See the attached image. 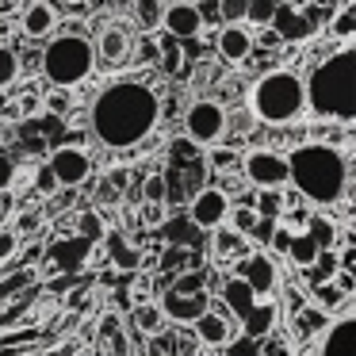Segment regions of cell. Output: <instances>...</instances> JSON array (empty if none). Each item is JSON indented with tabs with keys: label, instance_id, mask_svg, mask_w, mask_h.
I'll return each instance as SVG.
<instances>
[{
	"label": "cell",
	"instance_id": "cell-1",
	"mask_svg": "<svg viewBox=\"0 0 356 356\" xmlns=\"http://www.w3.org/2000/svg\"><path fill=\"white\" fill-rule=\"evenodd\" d=\"M0 356H81L42 302L39 272L19 261L0 264Z\"/></svg>",
	"mask_w": 356,
	"mask_h": 356
},
{
	"label": "cell",
	"instance_id": "cell-2",
	"mask_svg": "<svg viewBox=\"0 0 356 356\" xmlns=\"http://www.w3.org/2000/svg\"><path fill=\"white\" fill-rule=\"evenodd\" d=\"M161 119V100L142 81H111L88 104V127L108 149H131L154 134Z\"/></svg>",
	"mask_w": 356,
	"mask_h": 356
},
{
	"label": "cell",
	"instance_id": "cell-3",
	"mask_svg": "<svg viewBox=\"0 0 356 356\" xmlns=\"http://www.w3.org/2000/svg\"><path fill=\"white\" fill-rule=\"evenodd\" d=\"M307 92V111L318 119H333V123L348 127L356 119V50L353 42H341L333 54L310 70L302 81Z\"/></svg>",
	"mask_w": 356,
	"mask_h": 356
},
{
	"label": "cell",
	"instance_id": "cell-4",
	"mask_svg": "<svg viewBox=\"0 0 356 356\" xmlns=\"http://www.w3.org/2000/svg\"><path fill=\"white\" fill-rule=\"evenodd\" d=\"M287 184L307 203L333 207L348 192V154L330 142H307L287 154Z\"/></svg>",
	"mask_w": 356,
	"mask_h": 356
},
{
	"label": "cell",
	"instance_id": "cell-5",
	"mask_svg": "<svg viewBox=\"0 0 356 356\" xmlns=\"http://www.w3.org/2000/svg\"><path fill=\"white\" fill-rule=\"evenodd\" d=\"M249 111L268 127H287L307 115V92L295 70H272L249 85Z\"/></svg>",
	"mask_w": 356,
	"mask_h": 356
},
{
	"label": "cell",
	"instance_id": "cell-6",
	"mask_svg": "<svg viewBox=\"0 0 356 356\" xmlns=\"http://www.w3.org/2000/svg\"><path fill=\"white\" fill-rule=\"evenodd\" d=\"M96 70V50L81 27H70L62 35H50L42 50V77L58 88H77L92 77Z\"/></svg>",
	"mask_w": 356,
	"mask_h": 356
},
{
	"label": "cell",
	"instance_id": "cell-7",
	"mask_svg": "<svg viewBox=\"0 0 356 356\" xmlns=\"http://www.w3.org/2000/svg\"><path fill=\"white\" fill-rule=\"evenodd\" d=\"M184 134L192 146H215L226 134V111L215 100H195L184 111Z\"/></svg>",
	"mask_w": 356,
	"mask_h": 356
},
{
	"label": "cell",
	"instance_id": "cell-8",
	"mask_svg": "<svg viewBox=\"0 0 356 356\" xmlns=\"http://www.w3.org/2000/svg\"><path fill=\"white\" fill-rule=\"evenodd\" d=\"M241 169H245L249 184L261 188V192H280V188H287V157L276 154V149H249Z\"/></svg>",
	"mask_w": 356,
	"mask_h": 356
},
{
	"label": "cell",
	"instance_id": "cell-9",
	"mask_svg": "<svg viewBox=\"0 0 356 356\" xmlns=\"http://www.w3.org/2000/svg\"><path fill=\"white\" fill-rule=\"evenodd\" d=\"M188 218L195 226H203V230H215V226H222L230 218V195L222 188H200V192H192Z\"/></svg>",
	"mask_w": 356,
	"mask_h": 356
},
{
	"label": "cell",
	"instance_id": "cell-10",
	"mask_svg": "<svg viewBox=\"0 0 356 356\" xmlns=\"http://www.w3.org/2000/svg\"><path fill=\"white\" fill-rule=\"evenodd\" d=\"M47 165H50V172H54L58 188H77V184H85L88 172H92V157H88L85 149H77V146L54 149Z\"/></svg>",
	"mask_w": 356,
	"mask_h": 356
},
{
	"label": "cell",
	"instance_id": "cell-11",
	"mask_svg": "<svg viewBox=\"0 0 356 356\" xmlns=\"http://www.w3.org/2000/svg\"><path fill=\"white\" fill-rule=\"evenodd\" d=\"M238 280H245V287L253 291V299H268L280 284V268L268 253H249L238 268Z\"/></svg>",
	"mask_w": 356,
	"mask_h": 356
},
{
	"label": "cell",
	"instance_id": "cell-12",
	"mask_svg": "<svg viewBox=\"0 0 356 356\" xmlns=\"http://www.w3.org/2000/svg\"><path fill=\"white\" fill-rule=\"evenodd\" d=\"M268 27L276 31L280 42H299V47H302V42H310V39H314V31H318L314 19H310L307 12H299L295 4H276V16H272Z\"/></svg>",
	"mask_w": 356,
	"mask_h": 356
},
{
	"label": "cell",
	"instance_id": "cell-13",
	"mask_svg": "<svg viewBox=\"0 0 356 356\" xmlns=\"http://www.w3.org/2000/svg\"><path fill=\"white\" fill-rule=\"evenodd\" d=\"M165 318L172 322H195L200 314H207V291H180V287H169L157 302Z\"/></svg>",
	"mask_w": 356,
	"mask_h": 356
},
{
	"label": "cell",
	"instance_id": "cell-14",
	"mask_svg": "<svg viewBox=\"0 0 356 356\" xmlns=\"http://www.w3.org/2000/svg\"><path fill=\"white\" fill-rule=\"evenodd\" d=\"M318 356H356V318H333L322 330Z\"/></svg>",
	"mask_w": 356,
	"mask_h": 356
},
{
	"label": "cell",
	"instance_id": "cell-15",
	"mask_svg": "<svg viewBox=\"0 0 356 356\" xmlns=\"http://www.w3.org/2000/svg\"><path fill=\"white\" fill-rule=\"evenodd\" d=\"M19 31L27 39H50V31H58V8L50 0H27L24 16H19Z\"/></svg>",
	"mask_w": 356,
	"mask_h": 356
},
{
	"label": "cell",
	"instance_id": "cell-16",
	"mask_svg": "<svg viewBox=\"0 0 356 356\" xmlns=\"http://www.w3.org/2000/svg\"><path fill=\"white\" fill-rule=\"evenodd\" d=\"M215 50H218L222 62L241 65L253 54V35H249L245 24H222V31H218V39H215Z\"/></svg>",
	"mask_w": 356,
	"mask_h": 356
},
{
	"label": "cell",
	"instance_id": "cell-17",
	"mask_svg": "<svg viewBox=\"0 0 356 356\" xmlns=\"http://www.w3.org/2000/svg\"><path fill=\"white\" fill-rule=\"evenodd\" d=\"M161 27H165V35H172V39L180 42V39H195V35L203 31V19H200L192 0H180V4H169V8H165Z\"/></svg>",
	"mask_w": 356,
	"mask_h": 356
},
{
	"label": "cell",
	"instance_id": "cell-18",
	"mask_svg": "<svg viewBox=\"0 0 356 356\" xmlns=\"http://www.w3.org/2000/svg\"><path fill=\"white\" fill-rule=\"evenodd\" d=\"M92 50H96V62H104V65H123L127 54H131V39H127L123 27H104L100 39L92 42Z\"/></svg>",
	"mask_w": 356,
	"mask_h": 356
},
{
	"label": "cell",
	"instance_id": "cell-19",
	"mask_svg": "<svg viewBox=\"0 0 356 356\" xmlns=\"http://www.w3.org/2000/svg\"><path fill=\"white\" fill-rule=\"evenodd\" d=\"M195 333H200V341L203 345H226V341H230V322H226L222 314H200L195 318Z\"/></svg>",
	"mask_w": 356,
	"mask_h": 356
},
{
	"label": "cell",
	"instance_id": "cell-20",
	"mask_svg": "<svg viewBox=\"0 0 356 356\" xmlns=\"http://www.w3.org/2000/svg\"><path fill=\"white\" fill-rule=\"evenodd\" d=\"M241 322H245V333H249V337H264V333L272 330V322H276V302H272V299L253 302V310H249Z\"/></svg>",
	"mask_w": 356,
	"mask_h": 356
},
{
	"label": "cell",
	"instance_id": "cell-21",
	"mask_svg": "<svg viewBox=\"0 0 356 356\" xmlns=\"http://www.w3.org/2000/svg\"><path fill=\"white\" fill-rule=\"evenodd\" d=\"M302 272H307V284H310V287H314V284H330V280L341 272L337 249H322V253L314 257V264H310V268H302Z\"/></svg>",
	"mask_w": 356,
	"mask_h": 356
},
{
	"label": "cell",
	"instance_id": "cell-22",
	"mask_svg": "<svg viewBox=\"0 0 356 356\" xmlns=\"http://www.w3.org/2000/svg\"><path fill=\"white\" fill-rule=\"evenodd\" d=\"M222 299H226V307H230L238 318H245L249 310H253V302H257V299H253V291L245 287V280H238V276H234V280H226Z\"/></svg>",
	"mask_w": 356,
	"mask_h": 356
},
{
	"label": "cell",
	"instance_id": "cell-23",
	"mask_svg": "<svg viewBox=\"0 0 356 356\" xmlns=\"http://www.w3.org/2000/svg\"><path fill=\"white\" fill-rule=\"evenodd\" d=\"M307 234H310V241H314L318 249H337V234H341V226H337V222H330L325 215H310V218H307Z\"/></svg>",
	"mask_w": 356,
	"mask_h": 356
},
{
	"label": "cell",
	"instance_id": "cell-24",
	"mask_svg": "<svg viewBox=\"0 0 356 356\" xmlns=\"http://www.w3.org/2000/svg\"><path fill=\"white\" fill-rule=\"evenodd\" d=\"M234 253H241V257H249V241L241 238L238 230H230V226H215V257L222 261V257H234Z\"/></svg>",
	"mask_w": 356,
	"mask_h": 356
},
{
	"label": "cell",
	"instance_id": "cell-25",
	"mask_svg": "<svg viewBox=\"0 0 356 356\" xmlns=\"http://www.w3.org/2000/svg\"><path fill=\"white\" fill-rule=\"evenodd\" d=\"M330 35H333V39H341V42H353V35H356V4H353V0H345V4L333 12Z\"/></svg>",
	"mask_w": 356,
	"mask_h": 356
},
{
	"label": "cell",
	"instance_id": "cell-26",
	"mask_svg": "<svg viewBox=\"0 0 356 356\" xmlns=\"http://www.w3.org/2000/svg\"><path fill=\"white\" fill-rule=\"evenodd\" d=\"M131 322H134V330H138V333H146V337H157V333L165 330V314L157 310V302H146V307H134Z\"/></svg>",
	"mask_w": 356,
	"mask_h": 356
},
{
	"label": "cell",
	"instance_id": "cell-27",
	"mask_svg": "<svg viewBox=\"0 0 356 356\" xmlns=\"http://www.w3.org/2000/svg\"><path fill=\"white\" fill-rule=\"evenodd\" d=\"M318 253H322V249H318L314 241H310V234H307V230H302V234H295V238H291V245H287V261H291L295 268H310Z\"/></svg>",
	"mask_w": 356,
	"mask_h": 356
},
{
	"label": "cell",
	"instance_id": "cell-28",
	"mask_svg": "<svg viewBox=\"0 0 356 356\" xmlns=\"http://www.w3.org/2000/svg\"><path fill=\"white\" fill-rule=\"evenodd\" d=\"M165 0H138L134 4V16H138L142 31H161V19H165Z\"/></svg>",
	"mask_w": 356,
	"mask_h": 356
},
{
	"label": "cell",
	"instance_id": "cell-29",
	"mask_svg": "<svg viewBox=\"0 0 356 356\" xmlns=\"http://www.w3.org/2000/svg\"><path fill=\"white\" fill-rule=\"evenodd\" d=\"M341 299H348V295H341L333 284H314L310 287V302H314L322 314H333V310L341 307Z\"/></svg>",
	"mask_w": 356,
	"mask_h": 356
},
{
	"label": "cell",
	"instance_id": "cell-30",
	"mask_svg": "<svg viewBox=\"0 0 356 356\" xmlns=\"http://www.w3.org/2000/svg\"><path fill=\"white\" fill-rule=\"evenodd\" d=\"M272 16H276V0H249L245 19H241V24H249V27H268Z\"/></svg>",
	"mask_w": 356,
	"mask_h": 356
},
{
	"label": "cell",
	"instance_id": "cell-31",
	"mask_svg": "<svg viewBox=\"0 0 356 356\" xmlns=\"http://www.w3.org/2000/svg\"><path fill=\"white\" fill-rule=\"evenodd\" d=\"M16 81H19V58H16V50L0 47V88H12Z\"/></svg>",
	"mask_w": 356,
	"mask_h": 356
},
{
	"label": "cell",
	"instance_id": "cell-32",
	"mask_svg": "<svg viewBox=\"0 0 356 356\" xmlns=\"http://www.w3.org/2000/svg\"><path fill=\"white\" fill-rule=\"evenodd\" d=\"M180 62H184V54H180V42L172 39V35L161 31V70H165V73H177Z\"/></svg>",
	"mask_w": 356,
	"mask_h": 356
},
{
	"label": "cell",
	"instance_id": "cell-33",
	"mask_svg": "<svg viewBox=\"0 0 356 356\" xmlns=\"http://www.w3.org/2000/svg\"><path fill=\"white\" fill-rule=\"evenodd\" d=\"M257 218H280V211H284V195L280 192H261V200H257Z\"/></svg>",
	"mask_w": 356,
	"mask_h": 356
},
{
	"label": "cell",
	"instance_id": "cell-34",
	"mask_svg": "<svg viewBox=\"0 0 356 356\" xmlns=\"http://www.w3.org/2000/svg\"><path fill=\"white\" fill-rule=\"evenodd\" d=\"M325 318H330V314H322L318 307H307V310L299 314V333H302V337H310V333L325 330Z\"/></svg>",
	"mask_w": 356,
	"mask_h": 356
},
{
	"label": "cell",
	"instance_id": "cell-35",
	"mask_svg": "<svg viewBox=\"0 0 356 356\" xmlns=\"http://www.w3.org/2000/svg\"><path fill=\"white\" fill-rule=\"evenodd\" d=\"M245 8H249V0H218L222 24H241V19H245Z\"/></svg>",
	"mask_w": 356,
	"mask_h": 356
},
{
	"label": "cell",
	"instance_id": "cell-36",
	"mask_svg": "<svg viewBox=\"0 0 356 356\" xmlns=\"http://www.w3.org/2000/svg\"><path fill=\"white\" fill-rule=\"evenodd\" d=\"M280 226V218H257L253 222V230L245 234V241H257V245H268L272 241V230Z\"/></svg>",
	"mask_w": 356,
	"mask_h": 356
},
{
	"label": "cell",
	"instance_id": "cell-37",
	"mask_svg": "<svg viewBox=\"0 0 356 356\" xmlns=\"http://www.w3.org/2000/svg\"><path fill=\"white\" fill-rule=\"evenodd\" d=\"M142 200H146V203H165V200H169L165 177H149L146 184H142Z\"/></svg>",
	"mask_w": 356,
	"mask_h": 356
},
{
	"label": "cell",
	"instance_id": "cell-38",
	"mask_svg": "<svg viewBox=\"0 0 356 356\" xmlns=\"http://www.w3.org/2000/svg\"><path fill=\"white\" fill-rule=\"evenodd\" d=\"M77 230H81V238L85 241H96L104 234V222H100V215H92V211H85L81 215V222H77Z\"/></svg>",
	"mask_w": 356,
	"mask_h": 356
},
{
	"label": "cell",
	"instance_id": "cell-39",
	"mask_svg": "<svg viewBox=\"0 0 356 356\" xmlns=\"http://www.w3.org/2000/svg\"><path fill=\"white\" fill-rule=\"evenodd\" d=\"M35 192L39 195H54L58 192V180H54V172H50V165H39V169H35Z\"/></svg>",
	"mask_w": 356,
	"mask_h": 356
},
{
	"label": "cell",
	"instance_id": "cell-40",
	"mask_svg": "<svg viewBox=\"0 0 356 356\" xmlns=\"http://www.w3.org/2000/svg\"><path fill=\"white\" fill-rule=\"evenodd\" d=\"M19 249V234L16 230H0V264H8Z\"/></svg>",
	"mask_w": 356,
	"mask_h": 356
},
{
	"label": "cell",
	"instance_id": "cell-41",
	"mask_svg": "<svg viewBox=\"0 0 356 356\" xmlns=\"http://www.w3.org/2000/svg\"><path fill=\"white\" fill-rule=\"evenodd\" d=\"M253 222H257V211L253 207H238V211H234V226H230V230H238L241 238H245V234L253 230Z\"/></svg>",
	"mask_w": 356,
	"mask_h": 356
},
{
	"label": "cell",
	"instance_id": "cell-42",
	"mask_svg": "<svg viewBox=\"0 0 356 356\" xmlns=\"http://www.w3.org/2000/svg\"><path fill=\"white\" fill-rule=\"evenodd\" d=\"M291 238H295V230H287V226H276V230H272L268 249H272V253H280V257H287V245H291Z\"/></svg>",
	"mask_w": 356,
	"mask_h": 356
},
{
	"label": "cell",
	"instance_id": "cell-43",
	"mask_svg": "<svg viewBox=\"0 0 356 356\" xmlns=\"http://www.w3.org/2000/svg\"><path fill=\"white\" fill-rule=\"evenodd\" d=\"M16 184V161L12 157H0V192H8Z\"/></svg>",
	"mask_w": 356,
	"mask_h": 356
},
{
	"label": "cell",
	"instance_id": "cell-44",
	"mask_svg": "<svg viewBox=\"0 0 356 356\" xmlns=\"http://www.w3.org/2000/svg\"><path fill=\"white\" fill-rule=\"evenodd\" d=\"M195 12H200L203 24H222V16H218V0H203V4H195Z\"/></svg>",
	"mask_w": 356,
	"mask_h": 356
},
{
	"label": "cell",
	"instance_id": "cell-45",
	"mask_svg": "<svg viewBox=\"0 0 356 356\" xmlns=\"http://www.w3.org/2000/svg\"><path fill=\"white\" fill-rule=\"evenodd\" d=\"M211 165H215V169H226V165H234V149H215V154H211Z\"/></svg>",
	"mask_w": 356,
	"mask_h": 356
},
{
	"label": "cell",
	"instance_id": "cell-46",
	"mask_svg": "<svg viewBox=\"0 0 356 356\" xmlns=\"http://www.w3.org/2000/svg\"><path fill=\"white\" fill-rule=\"evenodd\" d=\"M19 4H24V0H0V16H12V12H19Z\"/></svg>",
	"mask_w": 356,
	"mask_h": 356
},
{
	"label": "cell",
	"instance_id": "cell-47",
	"mask_svg": "<svg viewBox=\"0 0 356 356\" xmlns=\"http://www.w3.org/2000/svg\"><path fill=\"white\" fill-rule=\"evenodd\" d=\"M314 4H318L322 12H330V16H333V12H337L341 4H345V0H314Z\"/></svg>",
	"mask_w": 356,
	"mask_h": 356
},
{
	"label": "cell",
	"instance_id": "cell-48",
	"mask_svg": "<svg viewBox=\"0 0 356 356\" xmlns=\"http://www.w3.org/2000/svg\"><path fill=\"white\" fill-rule=\"evenodd\" d=\"M35 222H39V218H35V215H24V218H19V230H31Z\"/></svg>",
	"mask_w": 356,
	"mask_h": 356
},
{
	"label": "cell",
	"instance_id": "cell-49",
	"mask_svg": "<svg viewBox=\"0 0 356 356\" xmlns=\"http://www.w3.org/2000/svg\"><path fill=\"white\" fill-rule=\"evenodd\" d=\"M4 218H8V203H0V226H4Z\"/></svg>",
	"mask_w": 356,
	"mask_h": 356
},
{
	"label": "cell",
	"instance_id": "cell-50",
	"mask_svg": "<svg viewBox=\"0 0 356 356\" xmlns=\"http://www.w3.org/2000/svg\"><path fill=\"white\" fill-rule=\"evenodd\" d=\"M165 4H169V0H165ZM172 4H180V0H172Z\"/></svg>",
	"mask_w": 356,
	"mask_h": 356
}]
</instances>
